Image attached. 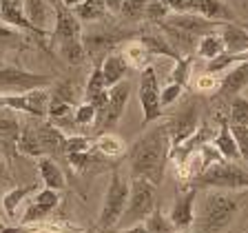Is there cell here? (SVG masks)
I'll return each mask as SVG.
<instances>
[{"instance_id":"cell-1","label":"cell","mask_w":248,"mask_h":233,"mask_svg":"<svg viewBox=\"0 0 248 233\" xmlns=\"http://www.w3.org/2000/svg\"><path fill=\"white\" fill-rule=\"evenodd\" d=\"M170 155V140L166 124H155L135 140L129 149V165L133 178L149 180L160 186L164 180L166 162Z\"/></svg>"},{"instance_id":"cell-2","label":"cell","mask_w":248,"mask_h":233,"mask_svg":"<svg viewBox=\"0 0 248 233\" xmlns=\"http://www.w3.org/2000/svg\"><path fill=\"white\" fill-rule=\"evenodd\" d=\"M239 213V200L232 191H217L208 189L202 198L200 213L195 216L197 233H224L231 229Z\"/></svg>"},{"instance_id":"cell-3","label":"cell","mask_w":248,"mask_h":233,"mask_svg":"<svg viewBox=\"0 0 248 233\" xmlns=\"http://www.w3.org/2000/svg\"><path fill=\"white\" fill-rule=\"evenodd\" d=\"M140 36L138 29H129V27H118V25H107V20L98 22V27L82 31V45L87 58H93L95 65H102V60L113 53V49L124 40H135Z\"/></svg>"},{"instance_id":"cell-4","label":"cell","mask_w":248,"mask_h":233,"mask_svg":"<svg viewBox=\"0 0 248 233\" xmlns=\"http://www.w3.org/2000/svg\"><path fill=\"white\" fill-rule=\"evenodd\" d=\"M191 189H217V191H239L248 189V166L244 162L219 160L208 166L202 176L191 182Z\"/></svg>"},{"instance_id":"cell-5","label":"cell","mask_w":248,"mask_h":233,"mask_svg":"<svg viewBox=\"0 0 248 233\" xmlns=\"http://www.w3.org/2000/svg\"><path fill=\"white\" fill-rule=\"evenodd\" d=\"M155 204H157V186L151 184L149 180L133 178L131 180L129 202H126V209H124L115 229H129L135 227V224H144L146 217L157 209Z\"/></svg>"},{"instance_id":"cell-6","label":"cell","mask_w":248,"mask_h":233,"mask_svg":"<svg viewBox=\"0 0 248 233\" xmlns=\"http://www.w3.org/2000/svg\"><path fill=\"white\" fill-rule=\"evenodd\" d=\"M129 191H131V182L120 173L118 169L111 171L108 178V186L102 200V209L98 213V229H115L122 217L126 202H129Z\"/></svg>"},{"instance_id":"cell-7","label":"cell","mask_w":248,"mask_h":233,"mask_svg":"<svg viewBox=\"0 0 248 233\" xmlns=\"http://www.w3.org/2000/svg\"><path fill=\"white\" fill-rule=\"evenodd\" d=\"M46 87H51L49 76L27 71L14 65H0V96H16V93H27Z\"/></svg>"},{"instance_id":"cell-8","label":"cell","mask_w":248,"mask_h":233,"mask_svg":"<svg viewBox=\"0 0 248 233\" xmlns=\"http://www.w3.org/2000/svg\"><path fill=\"white\" fill-rule=\"evenodd\" d=\"M140 104H142V122L151 124L162 116V89L160 78L153 65H146L140 71Z\"/></svg>"},{"instance_id":"cell-9","label":"cell","mask_w":248,"mask_h":233,"mask_svg":"<svg viewBox=\"0 0 248 233\" xmlns=\"http://www.w3.org/2000/svg\"><path fill=\"white\" fill-rule=\"evenodd\" d=\"M197 129H200V104H197L195 100H186L175 114H173V118L166 122L170 151L184 145Z\"/></svg>"},{"instance_id":"cell-10","label":"cell","mask_w":248,"mask_h":233,"mask_svg":"<svg viewBox=\"0 0 248 233\" xmlns=\"http://www.w3.org/2000/svg\"><path fill=\"white\" fill-rule=\"evenodd\" d=\"M53 29H51V42L53 45H64V42L82 40V22L78 20L73 9L64 7L60 0H53Z\"/></svg>"},{"instance_id":"cell-11","label":"cell","mask_w":248,"mask_h":233,"mask_svg":"<svg viewBox=\"0 0 248 233\" xmlns=\"http://www.w3.org/2000/svg\"><path fill=\"white\" fill-rule=\"evenodd\" d=\"M0 109L7 111H25L36 118H46L49 114V91L46 89H33L27 93L16 96H0Z\"/></svg>"},{"instance_id":"cell-12","label":"cell","mask_w":248,"mask_h":233,"mask_svg":"<svg viewBox=\"0 0 248 233\" xmlns=\"http://www.w3.org/2000/svg\"><path fill=\"white\" fill-rule=\"evenodd\" d=\"M129 98H131V83H129V80H122V83H118L115 87L108 89L107 109H104L102 120L98 122L100 133H104V131H108V129H113L115 124L120 122V118H122V114H124V109H126V104H129Z\"/></svg>"},{"instance_id":"cell-13","label":"cell","mask_w":248,"mask_h":233,"mask_svg":"<svg viewBox=\"0 0 248 233\" xmlns=\"http://www.w3.org/2000/svg\"><path fill=\"white\" fill-rule=\"evenodd\" d=\"M58 207H60V191H53V189L45 186V189H40L36 196L31 198L29 207H27L25 216H22V224L45 222Z\"/></svg>"},{"instance_id":"cell-14","label":"cell","mask_w":248,"mask_h":233,"mask_svg":"<svg viewBox=\"0 0 248 233\" xmlns=\"http://www.w3.org/2000/svg\"><path fill=\"white\" fill-rule=\"evenodd\" d=\"M164 22L180 31H186V33H191L195 38H202V36H206V33H213V31H219L224 25V22L208 20V18H202L197 14H188V11H184V14H170Z\"/></svg>"},{"instance_id":"cell-15","label":"cell","mask_w":248,"mask_h":233,"mask_svg":"<svg viewBox=\"0 0 248 233\" xmlns=\"http://www.w3.org/2000/svg\"><path fill=\"white\" fill-rule=\"evenodd\" d=\"M186 11L215 22H235V11L224 0H186Z\"/></svg>"},{"instance_id":"cell-16","label":"cell","mask_w":248,"mask_h":233,"mask_svg":"<svg viewBox=\"0 0 248 233\" xmlns=\"http://www.w3.org/2000/svg\"><path fill=\"white\" fill-rule=\"evenodd\" d=\"M195 200H197V189H186L175 200L169 217L170 222L175 224L177 231H188V227L195 222Z\"/></svg>"},{"instance_id":"cell-17","label":"cell","mask_w":248,"mask_h":233,"mask_svg":"<svg viewBox=\"0 0 248 233\" xmlns=\"http://www.w3.org/2000/svg\"><path fill=\"white\" fill-rule=\"evenodd\" d=\"M38 138H40V145L45 155L53 158V160H60V158H67L64 153V142H67V135L60 131V127H56L53 122H42L36 127Z\"/></svg>"},{"instance_id":"cell-18","label":"cell","mask_w":248,"mask_h":233,"mask_svg":"<svg viewBox=\"0 0 248 233\" xmlns=\"http://www.w3.org/2000/svg\"><path fill=\"white\" fill-rule=\"evenodd\" d=\"M224 40V49L228 53H246L248 51V31L239 22H224L219 29Z\"/></svg>"},{"instance_id":"cell-19","label":"cell","mask_w":248,"mask_h":233,"mask_svg":"<svg viewBox=\"0 0 248 233\" xmlns=\"http://www.w3.org/2000/svg\"><path fill=\"white\" fill-rule=\"evenodd\" d=\"M100 67H102V76H104V83H107V89H111L118 83L126 80V76H129V71H131L129 62L124 60L122 53H108Z\"/></svg>"},{"instance_id":"cell-20","label":"cell","mask_w":248,"mask_h":233,"mask_svg":"<svg viewBox=\"0 0 248 233\" xmlns=\"http://www.w3.org/2000/svg\"><path fill=\"white\" fill-rule=\"evenodd\" d=\"M213 147H215L217 153L222 155L224 160H228V162H242V155H239L237 142H235V138H232L231 124H228L226 120H222V124H219L217 135L213 138Z\"/></svg>"},{"instance_id":"cell-21","label":"cell","mask_w":248,"mask_h":233,"mask_svg":"<svg viewBox=\"0 0 248 233\" xmlns=\"http://www.w3.org/2000/svg\"><path fill=\"white\" fill-rule=\"evenodd\" d=\"M38 173H40L42 182H45L46 189H53V191H62L67 189V180H64V171L60 169L53 158L49 155H42L38 158Z\"/></svg>"},{"instance_id":"cell-22","label":"cell","mask_w":248,"mask_h":233,"mask_svg":"<svg viewBox=\"0 0 248 233\" xmlns=\"http://www.w3.org/2000/svg\"><path fill=\"white\" fill-rule=\"evenodd\" d=\"M22 11H25L27 20L36 27V29L51 33L49 25H51V20H53V9L46 5L45 0H25V7H22Z\"/></svg>"},{"instance_id":"cell-23","label":"cell","mask_w":248,"mask_h":233,"mask_svg":"<svg viewBox=\"0 0 248 233\" xmlns=\"http://www.w3.org/2000/svg\"><path fill=\"white\" fill-rule=\"evenodd\" d=\"M246 84H248V60L231 67L226 71V76H222L219 93H222V96H237Z\"/></svg>"},{"instance_id":"cell-24","label":"cell","mask_w":248,"mask_h":233,"mask_svg":"<svg viewBox=\"0 0 248 233\" xmlns=\"http://www.w3.org/2000/svg\"><path fill=\"white\" fill-rule=\"evenodd\" d=\"M138 40L142 42L146 49H149L151 56H166V58H173V60H180V58H184V56H180V53L173 49V45H170V42L166 40L164 36H162V31H160V36H157V33H146V31L140 29Z\"/></svg>"},{"instance_id":"cell-25","label":"cell","mask_w":248,"mask_h":233,"mask_svg":"<svg viewBox=\"0 0 248 233\" xmlns=\"http://www.w3.org/2000/svg\"><path fill=\"white\" fill-rule=\"evenodd\" d=\"M38 191H40V189H38L36 182H33V184H20V186L9 189V191L2 196V209H5V213L9 217H14L16 213H18V207H20L22 202L29 200L31 196H36Z\"/></svg>"},{"instance_id":"cell-26","label":"cell","mask_w":248,"mask_h":233,"mask_svg":"<svg viewBox=\"0 0 248 233\" xmlns=\"http://www.w3.org/2000/svg\"><path fill=\"white\" fill-rule=\"evenodd\" d=\"M16 151L29 155V158H42V155H45L42 145H40V138H38V131L33 124H25L20 129L18 142H16Z\"/></svg>"},{"instance_id":"cell-27","label":"cell","mask_w":248,"mask_h":233,"mask_svg":"<svg viewBox=\"0 0 248 233\" xmlns=\"http://www.w3.org/2000/svg\"><path fill=\"white\" fill-rule=\"evenodd\" d=\"M78 100H80V87H78L76 80H62L56 83L53 89L49 91V102H60V104H69V107L76 109Z\"/></svg>"},{"instance_id":"cell-28","label":"cell","mask_w":248,"mask_h":233,"mask_svg":"<svg viewBox=\"0 0 248 233\" xmlns=\"http://www.w3.org/2000/svg\"><path fill=\"white\" fill-rule=\"evenodd\" d=\"M93 149L111 160V158H120L124 153V142L120 135L111 133V131H104V133H100L98 138L93 140Z\"/></svg>"},{"instance_id":"cell-29","label":"cell","mask_w":248,"mask_h":233,"mask_svg":"<svg viewBox=\"0 0 248 233\" xmlns=\"http://www.w3.org/2000/svg\"><path fill=\"white\" fill-rule=\"evenodd\" d=\"M80 22H102L107 20V7L104 0H84L82 5H78L73 9Z\"/></svg>"},{"instance_id":"cell-30","label":"cell","mask_w":248,"mask_h":233,"mask_svg":"<svg viewBox=\"0 0 248 233\" xmlns=\"http://www.w3.org/2000/svg\"><path fill=\"white\" fill-rule=\"evenodd\" d=\"M226 51L224 49V40L219 36V31H213V33H206V36H202L200 42H197V49L195 53L200 58H206V60H213V58L222 56Z\"/></svg>"},{"instance_id":"cell-31","label":"cell","mask_w":248,"mask_h":233,"mask_svg":"<svg viewBox=\"0 0 248 233\" xmlns=\"http://www.w3.org/2000/svg\"><path fill=\"white\" fill-rule=\"evenodd\" d=\"M122 56H124V60L129 62V67H135V69H142L149 65V58H151V53H149V49H146L142 42L135 38V40H131V42H126L124 45V49H122Z\"/></svg>"},{"instance_id":"cell-32","label":"cell","mask_w":248,"mask_h":233,"mask_svg":"<svg viewBox=\"0 0 248 233\" xmlns=\"http://www.w3.org/2000/svg\"><path fill=\"white\" fill-rule=\"evenodd\" d=\"M151 0H124L122 9H120V20L124 25H138L140 20H144L146 7H149Z\"/></svg>"},{"instance_id":"cell-33","label":"cell","mask_w":248,"mask_h":233,"mask_svg":"<svg viewBox=\"0 0 248 233\" xmlns=\"http://www.w3.org/2000/svg\"><path fill=\"white\" fill-rule=\"evenodd\" d=\"M25 31L9 27L7 22L0 20V51L7 49H25Z\"/></svg>"},{"instance_id":"cell-34","label":"cell","mask_w":248,"mask_h":233,"mask_svg":"<svg viewBox=\"0 0 248 233\" xmlns=\"http://www.w3.org/2000/svg\"><path fill=\"white\" fill-rule=\"evenodd\" d=\"M18 135H20V124H18V120H16L14 116H0V147L16 149Z\"/></svg>"},{"instance_id":"cell-35","label":"cell","mask_w":248,"mask_h":233,"mask_svg":"<svg viewBox=\"0 0 248 233\" xmlns=\"http://www.w3.org/2000/svg\"><path fill=\"white\" fill-rule=\"evenodd\" d=\"M146 233H175V224L170 222V217L166 216L162 209H155L149 217L144 220Z\"/></svg>"},{"instance_id":"cell-36","label":"cell","mask_w":248,"mask_h":233,"mask_svg":"<svg viewBox=\"0 0 248 233\" xmlns=\"http://www.w3.org/2000/svg\"><path fill=\"white\" fill-rule=\"evenodd\" d=\"M60 58H64V62L78 67V65H82L87 60V51H84V45L82 40H76V42H64V45H58L56 47Z\"/></svg>"},{"instance_id":"cell-37","label":"cell","mask_w":248,"mask_h":233,"mask_svg":"<svg viewBox=\"0 0 248 233\" xmlns=\"http://www.w3.org/2000/svg\"><path fill=\"white\" fill-rule=\"evenodd\" d=\"M193 62H195V56H184V58H180V60H175V67H173V71H170L169 83L180 84V87H186L188 80H191Z\"/></svg>"},{"instance_id":"cell-38","label":"cell","mask_w":248,"mask_h":233,"mask_svg":"<svg viewBox=\"0 0 248 233\" xmlns=\"http://www.w3.org/2000/svg\"><path fill=\"white\" fill-rule=\"evenodd\" d=\"M169 16H170V9L162 2V0H151L149 7H146L144 20L151 22V25H160V22H164Z\"/></svg>"},{"instance_id":"cell-39","label":"cell","mask_w":248,"mask_h":233,"mask_svg":"<svg viewBox=\"0 0 248 233\" xmlns=\"http://www.w3.org/2000/svg\"><path fill=\"white\" fill-rule=\"evenodd\" d=\"M231 122L248 127V98L235 96L231 102Z\"/></svg>"},{"instance_id":"cell-40","label":"cell","mask_w":248,"mask_h":233,"mask_svg":"<svg viewBox=\"0 0 248 233\" xmlns=\"http://www.w3.org/2000/svg\"><path fill=\"white\" fill-rule=\"evenodd\" d=\"M100 91H108V89H107V83H104L102 67H100V65H93L91 76H89L87 87H84V98L93 96V93H100Z\"/></svg>"},{"instance_id":"cell-41","label":"cell","mask_w":248,"mask_h":233,"mask_svg":"<svg viewBox=\"0 0 248 233\" xmlns=\"http://www.w3.org/2000/svg\"><path fill=\"white\" fill-rule=\"evenodd\" d=\"M95 118H98V111H95L87 100L73 109V122H76L78 127H89V124L95 122Z\"/></svg>"},{"instance_id":"cell-42","label":"cell","mask_w":248,"mask_h":233,"mask_svg":"<svg viewBox=\"0 0 248 233\" xmlns=\"http://www.w3.org/2000/svg\"><path fill=\"white\" fill-rule=\"evenodd\" d=\"M93 149V140L89 135H67V142H64V153H84V151Z\"/></svg>"},{"instance_id":"cell-43","label":"cell","mask_w":248,"mask_h":233,"mask_svg":"<svg viewBox=\"0 0 248 233\" xmlns=\"http://www.w3.org/2000/svg\"><path fill=\"white\" fill-rule=\"evenodd\" d=\"M231 133L237 142L239 155H242V162L248 166V127H242V124H231Z\"/></svg>"},{"instance_id":"cell-44","label":"cell","mask_w":248,"mask_h":233,"mask_svg":"<svg viewBox=\"0 0 248 233\" xmlns=\"http://www.w3.org/2000/svg\"><path fill=\"white\" fill-rule=\"evenodd\" d=\"M219 83H222V80H217V78H213V76H200L195 80V89L200 93H213L215 89H219Z\"/></svg>"},{"instance_id":"cell-45","label":"cell","mask_w":248,"mask_h":233,"mask_svg":"<svg viewBox=\"0 0 248 233\" xmlns=\"http://www.w3.org/2000/svg\"><path fill=\"white\" fill-rule=\"evenodd\" d=\"M182 91H184V87L169 83L164 89H162V107H166V104H173L182 96Z\"/></svg>"},{"instance_id":"cell-46","label":"cell","mask_w":248,"mask_h":233,"mask_svg":"<svg viewBox=\"0 0 248 233\" xmlns=\"http://www.w3.org/2000/svg\"><path fill=\"white\" fill-rule=\"evenodd\" d=\"M100 233H146L144 224H135L129 229H100Z\"/></svg>"},{"instance_id":"cell-47","label":"cell","mask_w":248,"mask_h":233,"mask_svg":"<svg viewBox=\"0 0 248 233\" xmlns=\"http://www.w3.org/2000/svg\"><path fill=\"white\" fill-rule=\"evenodd\" d=\"M166 7L170 9V14H184L186 11V5H184V0H162Z\"/></svg>"},{"instance_id":"cell-48","label":"cell","mask_w":248,"mask_h":233,"mask_svg":"<svg viewBox=\"0 0 248 233\" xmlns=\"http://www.w3.org/2000/svg\"><path fill=\"white\" fill-rule=\"evenodd\" d=\"M122 2L124 0H104V7H107V14H120V9H122Z\"/></svg>"},{"instance_id":"cell-49","label":"cell","mask_w":248,"mask_h":233,"mask_svg":"<svg viewBox=\"0 0 248 233\" xmlns=\"http://www.w3.org/2000/svg\"><path fill=\"white\" fill-rule=\"evenodd\" d=\"M0 178H9V166H7V160L2 153H0Z\"/></svg>"},{"instance_id":"cell-50","label":"cell","mask_w":248,"mask_h":233,"mask_svg":"<svg viewBox=\"0 0 248 233\" xmlns=\"http://www.w3.org/2000/svg\"><path fill=\"white\" fill-rule=\"evenodd\" d=\"M60 2H62L64 7H69V9H76L78 5H82L84 0H60Z\"/></svg>"},{"instance_id":"cell-51","label":"cell","mask_w":248,"mask_h":233,"mask_svg":"<svg viewBox=\"0 0 248 233\" xmlns=\"http://www.w3.org/2000/svg\"><path fill=\"white\" fill-rule=\"evenodd\" d=\"M7 229H9V227H7V224H5V220L0 217V233H7Z\"/></svg>"},{"instance_id":"cell-52","label":"cell","mask_w":248,"mask_h":233,"mask_svg":"<svg viewBox=\"0 0 248 233\" xmlns=\"http://www.w3.org/2000/svg\"><path fill=\"white\" fill-rule=\"evenodd\" d=\"M242 27H244V29H246V31H248V22H242Z\"/></svg>"},{"instance_id":"cell-53","label":"cell","mask_w":248,"mask_h":233,"mask_svg":"<svg viewBox=\"0 0 248 233\" xmlns=\"http://www.w3.org/2000/svg\"><path fill=\"white\" fill-rule=\"evenodd\" d=\"M175 233H193V231H175Z\"/></svg>"},{"instance_id":"cell-54","label":"cell","mask_w":248,"mask_h":233,"mask_svg":"<svg viewBox=\"0 0 248 233\" xmlns=\"http://www.w3.org/2000/svg\"><path fill=\"white\" fill-rule=\"evenodd\" d=\"M89 233H95V231H89Z\"/></svg>"}]
</instances>
